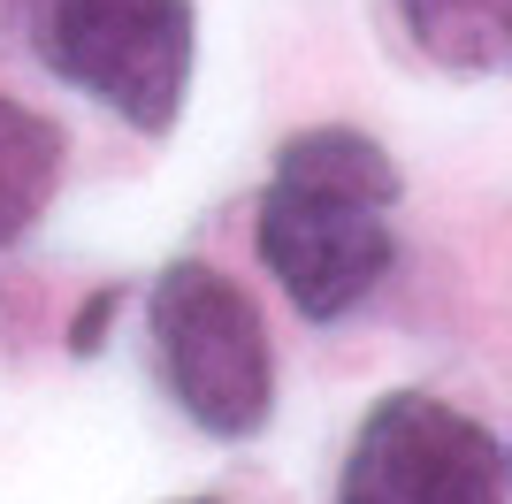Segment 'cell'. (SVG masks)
I'll use <instances>...</instances> for the list:
<instances>
[{
  "label": "cell",
  "instance_id": "cell-1",
  "mask_svg": "<svg viewBox=\"0 0 512 504\" xmlns=\"http://www.w3.org/2000/svg\"><path fill=\"white\" fill-rule=\"evenodd\" d=\"M398 207V161L367 130H306L276 153V176L260 191V260L306 321H344L375 283L390 252Z\"/></svg>",
  "mask_w": 512,
  "mask_h": 504
},
{
  "label": "cell",
  "instance_id": "cell-2",
  "mask_svg": "<svg viewBox=\"0 0 512 504\" xmlns=\"http://www.w3.org/2000/svg\"><path fill=\"white\" fill-rule=\"evenodd\" d=\"M153 359H161V390L184 405L192 428L237 443L260 436L276 413V344L268 321L222 268L207 260H176L153 283Z\"/></svg>",
  "mask_w": 512,
  "mask_h": 504
},
{
  "label": "cell",
  "instance_id": "cell-3",
  "mask_svg": "<svg viewBox=\"0 0 512 504\" xmlns=\"http://www.w3.org/2000/svg\"><path fill=\"white\" fill-rule=\"evenodd\" d=\"M39 54L130 130L161 138L192 100V0H54Z\"/></svg>",
  "mask_w": 512,
  "mask_h": 504
},
{
  "label": "cell",
  "instance_id": "cell-4",
  "mask_svg": "<svg viewBox=\"0 0 512 504\" xmlns=\"http://www.w3.org/2000/svg\"><path fill=\"white\" fill-rule=\"evenodd\" d=\"M337 504H505V443L428 390H390L344 451Z\"/></svg>",
  "mask_w": 512,
  "mask_h": 504
},
{
  "label": "cell",
  "instance_id": "cell-5",
  "mask_svg": "<svg viewBox=\"0 0 512 504\" xmlns=\"http://www.w3.org/2000/svg\"><path fill=\"white\" fill-rule=\"evenodd\" d=\"M69 168L62 123H46L39 107H23L16 92H0V252L39 230V214L54 207Z\"/></svg>",
  "mask_w": 512,
  "mask_h": 504
},
{
  "label": "cell",
  "instance_id": "cell-6",
  "mask_svg": "<svg viewBox=\"0 0 512 504\" xmlns=\"http://www.w3.org/2000/svg\"><path fill=\"white\" fill-rule=\"evenodd\" d=\"M406 8V31L428 62L467 69V77H490L512 54V0H398Z\"/></svg>",
  "mask_w": 512,
  "mask_h": 504
},
{
  "label": "cell",
  "instance_id": "cell-7",
  "mask_svg": "<svg viewBox=\"0 0 512 504\" xmlns=\"http://www.w3.org/2000/svg\"><path fill=\"white\" fill-rule=\"evenodd\" d=\"M107 314H115V291H92V298H85V314H77V329H69V352H100Z\"/></svg>",
  "mask_w": 512,
  "mask_h": 504
}]
</instances>
